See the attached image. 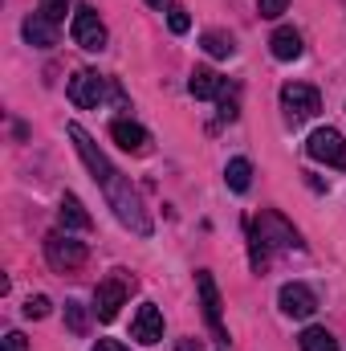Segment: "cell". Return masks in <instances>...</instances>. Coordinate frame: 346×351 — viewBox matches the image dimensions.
I'll return each instance as SVG.
<instances>
[{"label":"cell","mask_w":346,"mask_h":351,"mask_svg":"<svg viewBox=\"0 0 346 351\" xmlns=\"http://www.w3.org/2000/svg\"><path fill=\"white\" fill-rule=\"evenodd\" d=\"M70 131V139H74V147H78V156H82V164L90 168V176H94V184L102 188V196H106V204L114 208V217L131 229V233H139V237H151V217H147V208H143V200H139V192L131 188V180L118 172L102 152H98V143L90 139L86 131L78 127V123H70L66 127Z\"/></svg>","instance_id":"1"},{"label":"cell","mask_w":346,"mask_h":351,"mask_svg":"<svg viewBox=\"0 0 346 351\" xmlns=\"http://www.w3.org/2000/svg\"><path fill=\"white\" fill-rule=\"evenodd\" d=\"M187 90H191L196 98H220V94H224V78H220L216 70H191Z\"/></svg>","instance_id":"16"},{"label":"cell","mask_w":346,"mask_h":351,"mask_svg":"<svg viewBox=\"0 0 346 351\" xmlns=\"http://www.w3.org/2000/svg\"><path fill=\"white\" fill-rule=\"evenodd\" d=\"M168 25H172V33H187V29H191L187 8H168Z\"/></svg>","instance_id":"22"},{"label":"cell","mask_w":346,"mask_h":351,"mask_svg":"<svg viewBox=\"0 0 346 351\" xmlns=\"http://www.w3.org/2000/svg\"><path fill=\"white\" fill-rule=\"evenodd\" d=\"M249 241H253V269H265V262H269L273 250H302L297 229H293L281 213H261L257 221H253Z\"/></svg>","instance_id":"2"},{"label":"cell","mask_w":346,"mask_h":351,"mask_svg":"<svg viewBox=\"0 0 346 351\" xmlns=\"http://www.w3.org/2000/svg\"><path fill=\"white\" fill-rule=\"evenodd\" d=\"M41 16H49L53 25H62L66 21V12H70V0H41V8H37Z\"/></svg>","instance_id":"21"},{"label":"cell","mask_w":346,"mask_h":351,"mask_svg":"<svg viewBox=\"0 0 346 351\" xmlns=\"http://www.w3.org/2000/svg\"><path fill=\"white\" fill-rule=\"evenodd\" d=\"M151 8H172V0H147Z\"/></svg>","instance_id":"28"},{"label":"cell","mask_w":346,"mask_h":351,"mask_svg":"<svg viewBox=\"0 0 346 351\" xmlns=\"http://www.w3.org/2000/svg\"><path fill=\"white\" fill-rule=\"evenodd\" d=\"M285 8H289V0H257V12L261 16H269V21H277Z\"/></svg>","instance_id":"23"},{"label":"cell","mask_w":346,"mask_h":351,"mask_svg":"<svg viewBox=\"0 0 346 351\" xmlns=\"http://www.w3.org/2000/svg\"><path fill=\"white\" fill-rule=\"evenodd\" d=\"M175 351H204V348H200V339H179V348Z\"/></svg>","instance_id":"27"},{"label":"cell","mask_w":346,"mask_h":351,"mask_svg":"<svg viewBox=\"0 0 346 351\" xmlns=\"http://www.w3.org/2000/svg\"><path fill=\"white\" fill-rule=\"evenodd\" d=\"M45 258H49L53 269H78V265L86 262V245L74 241L70 233H49L45 237Z\"/></svg>","instance_id":"7"},{"label":"cell","mask_w":346,"mask_h":351,"mask_svg":"<svg viewBox=\"0 0 346 351\" xmlns=\"http://www.w3.org/2000/svg\"><path fill=\"white\" fill-rule=\"evenodd\" d=\"M45 315H49V298H41V294H37V298H29V302H25V319H45Z\"/></svg>","instance_id":"24"},{"label":"cell","mask_w":346,"mask_h":351,"mask_svg":"<svg viewBox=\"0 0 346 351\" xmlns=\"http://www.w3.org/2000/svg\"><path fill=\"white\" fill-rule=\"evenodd\" d=\"M57 221H62V229H66V233H70V229H90V225H94V221H90V213L82 208V200H78V196H62Z\"/></svg>","instance_id":"15"},{"label":"cell","mask_w":346,"mask_h":351,"mask_svg":"<svg viewBox=\"0 0 346 351\" xmlns=\"http://www.w3.org/2000/svg\"><path fill=\"white\" fill-rule=\"evenodd\" d=\"M224 180H228L232 192H249V184H253V164H249V160H228Z\"/></svg>","instance_id":"19"},{"label":"cell","mask_w":346,"mask_h":351,"mask_svg":"<svg viewBox=\"0 0 346 351\" xmlns=\"http://www.w3.org/2000/svg\"><path fill=\"white\" fill-rule=\"evenodd\" d=\"M281 106H285L289 123H306V119H314L322 110V98H318V90L306 86V82H285L281 86Z\"/></svg>","instance_id":"3"},{"label":"cell","mask_w":346,"mask_h":351,"mask_svg":"<svg viewBox=\"0 0 346 351\" xmlns=\"http://www.w3.org/2000/svg\"><path fill=\"white\" fill-rule=\"evenodd\" d=\"M90 351H127V348H122L118 339H98V343H94Z\"/></svg>","instance_id":"26"},{"label":"cell","mask_w":346,"mask_h":351,"mask_svg":"<svg viewBox=\"0 0 346 351\" xmlns=\"http://www.w3.org/2000/svg\"><path fill=\"white\" fill-rule=\"evenodd\" d=\"M110 135H114V143L122 147V152H135V156H143L147 152V131L139 127V123H131V119H114L110 123Z\"/></svg>","instance_id":"12"},{"label":"cell","mask_w":346,"mask_h":351,"mask_svg":"<svg viewBox=\"0 0 346 351\" xmlns=\"http://www.w3.org/2000/svg\"><path fill=\"white\" fill-rule=\"evenodd\" d=\"M269 49H273L277 62H293V58H302V33L285 25V29H277V33L269 37Z\"/></svg>","instance_id":"14"},{"label":"cell","mask_w":346,"mask_h":351,"mask_svg":"<svg viewBox=\"0 0 346 351\" xmlns=\"http://www.w3.org/2000/svg\"><path fill=\"white\" fill-rule=\"evenodd\" d=\"M297 343H302V351H338V339L326 327H306Z\"/></svg>","instance_id":"17"},{"label":"cell","mask_w":346,"mask_h":351,"mask_svg":"<svg viewBox=\"0 0 346 351\" xmlns=\"http://www.w3.org/2000/svg\"><path fill=\"white\" fill-rule=\"evenodd\" d=\"M70 102L74 106H86V110H94V106H102V98H106V78L102 74H94V70H78L74 78H70Z\"/></svg>","instance_id":"8"},{"label":"cell","mask_w":346,"mask_h":351,"mask_svg":"<svg viewBox=\"0 0 346 351\" xmlns=\"http://www.w3.org/2000/svg\"><path fill=\"white\" fill-rule=\"evenodd\" d=\"M200 45H204L212 58H232V53H237V41H232L228 33H220V29H208V33L200 37Z\"/></svg>","instance_id":"18"},{"label":"cell","mask_w":346,"mask_h":351,"mask_svg":"<svg viewBox=\"0 0 346 351\" xmlns=\"http://www.w3.org/2000/svg\"><path fill=\"white\" fill-rule=\"evenodd\" d=\"M25 41L37 45V49H53V45H57V25H53L49 16L33 12V16H25Z\"/></svg>","instance_id":"13"},{"label":"cell","mask_w":346,"mask_h":351,"mask_svg":"<svg viewBox=\"0 0 346 351\" xmlns=\"http://www.w3.org/2000/svg\"><path fill=\"white\" fill-rule=\"evenodd\" d=\"M306 152H310V160H318V164L346 168V139L338 135V131H334V127H318V131L310 135Z\"/></svg>","instance_id":"5"},{"label":"cell","mask_w":346,"mask_h":351,"mask_svg":"<svg viewBox=\"0 0 346 351\" xmlns=\"http://www.w3.org/2000/svg\"><path fill=\"white\" fill-rule=\"evenodd\" d=\"M196 290H200V306H204V319H208L216 343H228V331H224V323H220V290H216V278H212L208 269L196 274Z\"/></svg>","instance_id":"6"},{"label":"cell","mask_w":346,"mask_h":351,"mask_svg":"<svg viewBox=\"0 0 346 351\" xmlns=\"http://www.w3.org/2000/svg\"><path fill=\"white\" fill-rule=\"evenodd\" d=\"M277 302H281V311H285L289 319H310V315L318 311V298H314V290H310V286H302V282H289V286H281Z\"/></svg>","instance_id":"10"},{"label":"cell","mask_w":346,"mask_h":351,"mask_svg":"<svg viewBox=\"0 0 346 351\" xmlns=\"http://www.w3.org/2000/svg\"><path fill=\"white\" fill-rule=\"evenodd\" d=\"M131 339H139V343H147V348L163 339V315H159V306H151V302L139 306V315H135V323H131Z\"/></svg>","instance_id":"11"},{"label":"cell","mask_w":346,"mask_h":351,"mask_svg":"<svg viewBox=\"0 0 346 351\" xmlns=\"http://www.w3.org/2000/svg\"><path fill=\"white\" fill-rule=\"evenodd\" d=\"M4 351H29L25 335H21V331H8V335H4Z\"/></svg>","instance_id":"25"},{"label":"cell","mask_w":346,"mask_h":351,"mask_svg":"<svg viewBox=\"0 0 346 351\" xmlns=\"http://www.w3.org/2000/svg\"><path fill=\"white\" fill-rule=\"evenodd\" d=\"M122 302H127V278L114 274V278H106V282L98 286V294H94V315H98L102 323H110Z\"/></svg>","instance_id":"9"},{"label":"cell","mask_w":346,"mask_h":351,"mask_svg":"<svg viewBox=\"0 0 346 351\" xmlns=\"http://www.w3.org/2000/svg\"><path fill=\"white\" fill-rule=\"evenodd\" d=\"M66 323H70V331L74 335H86L90 331V315L82 302H66Z\"/></svg>","instance_id":"20"},{"label":"cell","mask_w":346,"mask_h":351,"mask_svg":"<svg viewBox=\"0 0 346 351\" xmlns=\"http://www.w3.org/2000/svg\"><path fill=\"white\" fill-rule=\"evenodd\" d=\"M70 33H74V41H78L82 49H90V53L106 49V25H102V16H98L90 4H78V8H74Z\"/></svg>","instance_id":"4"}]
</instances>
